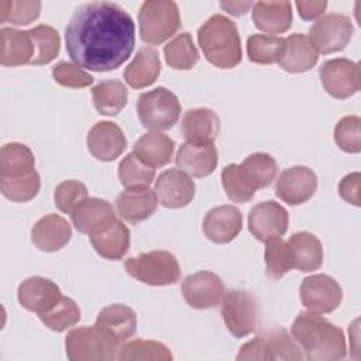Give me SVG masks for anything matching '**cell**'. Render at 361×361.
<instances>
[{"label":"cell","mask_w":361,"mask_h":361,"mask_svg":"<svg viewBox=\"0 0 361 361\" xmlns=\"http://www.w3.org/2000/svg\"><path fill=\"white\" fill-rule=\"evenodd\" d=\"M65 41L68 55L78 66L107 72L130 58L135 45V24L117 3L90 1L73 11Z\"/></svg>","instance_id":"cell-1"},{"label":"cell","mask_w":361,"mask_h":361,"mask_svg":"<svg viewBox=\"0 0 361 361\" xmlns=\"http://www.w3.org/2000/svg\"><path fill=\"white\" fill-rule=\"evenodd\" d=\"M292 337L312 361L343 360L347 353L345 338L337 326L314 312H300L290 327Z\"/></svg>","instance_id":"cell-2"},{"label":"cell","mask_w":361,"mask_h":361,"mask_svg":"<svg viewBox=\"0 0 361 361\" xmlns=\"http://www.w3.org/2000/svg\"><path fill=\"white\" fill-rule=\"evenodd\" d=\"M197 42L204 58L220 69H230L241 62V41L235 24L221 14L212 16L197 30Z\"/></svg>","instance_id":"cell-3"},{"label":"cell","mask_w":361,"mask_h":361,"mask_svg":"<svg viewBox=\"0 0 361 361\" xmlns=\"http://www.w3.org/2000/svg\"><path fill=\"white\" fill-rule=\"evenodd\" d=\"M141 39L149 45H159L171 38L180 27L178 4L172 0H147L138 11Z\"/></svg>","instance_id":"cell-4"},{"label":"cell","mask_w":361,"mask_h":361,"mask_svg":"<svg viewBox=\"0 0 361 361\" xmlns=\"http://www.w3.org/2000/svg\"><path fill=\"white\" fill-rule=\"evenodd\" d=\"M128 275L151 286H165L178 282L180 267L173 254L164 250H154L131 257L124 264Z\"/></svg>","instance_id":"cell-5"},{"label":"cell","mask_w":361,"mask_h":361,"mask_svg":"<svg viewBox=\"0 0 361 361\" xmlns=\"http://www.w3.org/2000/svg\"><path fill=\"white\" fill-rule=\"evenodd\" d=\"M137 113L145 128L152 131L169 130L180 116V103L175 93L159 86L138 97Z\"/></svg>","instance_id":"cell-6"},{"label":"cell","mask_w":361,"mask_h":361,"mask_svg":"<svg viewBox=\"0 0 361 361\" xmlns=\"http://www.w3.org/2000/svg\"><path fill=\"white\" fill-rule=\"evenodd\" d=\"M299 345L281 327L264 331L245 343L237 355V360H302Z\"/></svg>","instance_id":"cell-7"},{"label":"cell","mask_w":361,"mask_h":361,"mask_svg":"<svg viewBox=\"0 0 361 361\" xmlns=\"http://www.w3.org/2000/svg\"><path fill=\"white\" fill-rule=\"evenodd\" d=\"M66 355L71 361H107L117 358V351L93 326L71 330L65 340Z\"/></svg>","instance_id":"cell-8"},{"label":"cell","mask_w":361,"mask_h":361,"mask_svg":"<svg viewBox=\"0 0 361 361\" xmlns=\"http://www.w3.org/2000/svg\"><path fill=\"white\" fill-rule=\"evenodd\" d=\"M221 316L234 337H245L257 327V302L243 289H231L221 299Z\"/></svg>","instance_id":"cell-9"},{"label":"cell","mask_w":361,"mask_h":361,"mask_svg":"<svg viewBox=\"0 0 361 361\" xmlns=\"http://www.w3.org/2000/svg\"><path fill=\"white\" fill-rule=\"evenodd\" d=\"M350 17L340 13H330L316 21L309 30V41L317 54L343 51L353 37Z\"/></svg>","instance_id":"cell-10"},{"label":"cell","mask_w":361,"mask_h":361,"mask_svg":"<svg viewBox=\"0 0 361 361\" xmlns=\"http://www.w3.org/2000/svg\"><path fill=\"white\" fill-rule=\"evenodd\" d=\"M320 79L324 90L336 99H347L361 87V72L357 62L334 58L320 66Z\"/></svg>","instance_id":"cell-11"},{"label":"cell","mask_w":361,"mask_h":361,"mask_svg":"<svg viewBox=\"0 0 361 361\" xmlns=\"http://www.w3.org/2000/svg\"><path fill=\"white\" fill-rule=\"evenodd\" d=\"M299 293L305 307L322 314L336 310L343 299V290L338 282L324 274L305 278L300 283Z\"/></svg>","instance_id":"cell-12"},{"label":"cell","mask_w":361,"mask_h":361,"mask_svg":"<svg viewBox=\"0 0 361 361\" xmlns=\"http://www.w3.org/2000/svg\"><path fill=\"white\" fill-rule=\"evenodd\" d=\"M94 327L116 348H120L137 330V316L126 305L114 303L102 309L97 314Z\"/></svg>","instance_id":"cell-13"},{"label":"cell","mask_w":361,"mask_h":361,"mask_svg":"<svg viewBox=\"0 0 361 361\" xmlns=\"http://www.w3.org/2000/svg\"><path fill=\"white\" fill-rule=\"evenodd\" d=\"M182 293L193 309H210L217 306L224 296V285L219 275L210 271H199L186 276L182 282Z\"/></svg>","instance_id":"cell-14"},{"label":"cell","mask_w":361,"mask_h":361,"mask_svg":"<svg viewBox=\"0 0 361 361\" xmlns=\"http://www.w3.org/2000/svg\"><path fill=\"white\" fill-rule=\"evenodd\" d=\"M289 216L285 207L274 200L257 203L248 214V230L262 243L286 233Z\"/></svg>","instance_id":"cell-15"},{"label":"cell","mask_w":361,"mask_h":361,"mask_svg":"<svg viewBox=\"0 0 361 361\" xmlns=\"http://www.w3.org/2000/svg\"><path fill=\"white\" fill-rule=\"evenodd\" d=\"M317 189V176L309 166H290L278 176L275 185L276 196L288 204L307 202Z\"/></svg>","instance_id":"cell-16"},{"label":"cell","mask_w":361,"mask_h":361,"mask_svg":"<svg viewBox=\"0 0 361 361\" xmlns=\"http://www.w3.org/2000/svg\"><path fill=\"white\" fill-rule=\"evenodd\" d=\"M154 192L159 203L169 209L189 204L195 196V183L190 176L179 169H166L155 180Z\"/></svg>","instance_id":"cell-17"},{"label":"cell","mask_w":361,"mask_h":361,"mask_svg":"<svg viewBox=\"0 0 361 361\" xmlns=\"http://www.w3.org/2000/svg\"><path fill=\"white\" fill-rule=\"evenodd\" d=\"M90 154L99 161H114L127 148V140L121 128L111 121H99L87 133L86 138Z\"/></svg>","instance_id":"cell-18"},{"label":"cell","mask_w":361,"mask_h":361,"mask_svg":"<svg viewBox=\"0 0 361 361\" xmlns=\"http://www.w3.org/2000/svg\"><path fill=\"white\" fill-rule=\"evenodd\" d=\"M17 296L24 309L41 314L51 310L62 295L59 286L51 279L31 276L20 283Z\"/></svg>","instance_id":"cell-19"},{"label":"cell","mask_w":361,"mask_h":361,"mask_svg":"<svg viewBox=\"0 0 361 361\" xmlns=\"http://www.w3.org/2000/svg\"><path fill=\"white\" fill-rule=\"evenodd\" d=\"M243 214L231 204L213 207L207 212L203 220L204 235L217 244L233 241L241 231Z\"/></svg>","instance_id":"cell-20"},{"label":"cell","mask_w":361,"mask_h":361,"mask_svg":"<svg viewBox=\"0 0 361 361\" xmlns=\"http://www.w3.org/2000/svg\"><path fill=\"white\" fill-rule=\"evenodd\" d=\"M72 223L83 234L99 233L111 226L117 217L113 206L99 197H87L71 214Z\"/></svg>","instance_id":"cell-21"},{"label":"cell","mask_w":361,"mask_h":361,"mask_svg":"<svg viewBox=\"0 0 361 361\" xmlns=\"http://www.w3.org/2000/svg\"><path fill=\"white\" fill-rule=\"evenodd\" d=\"M175 161L178 168L185 173L195 178H204L217 166V149L213 142L186 141L180 145Z\"/></svg>","instance_id":"cell-22"},{"label":"cell","mask_w":361,"mask_h":361,"mask_svg":"<svg viewBox=\"0 0 361 361\" xmlns=\"http://www.w3.org/2000/svg\"><path fill=\"white\" fill-rule=\"evenodd\" d=\"M72 237L71 224L59 214L49 213L41 217L31 228L34 245L45 252L59 251Z\"/></svg>","instance_id":"cell-23"},{"label":"cell","mask_w":361,"mask_h":361,"mask_svg":"<svg viewBox=\"0 0 361 361\" xmlns=\"http://www.w3.org/2000/svg\"><path fill=\"white\" fill-rule=\"evenodd\" d=\"M158 197L149 188H135L121 192L116 199L118 216L128 223H140L151 217L157 209Z\"/></svg>","instance_id":"cell-24"},{"label":"cell","mask_w":361,"mask_h":361,"mask_svg":"<svg viewBox=\"0 0 361 361\" xmlns=\"http://www.w3.org/2000/svg\"><path fill=\"white\" fill-rule=\"evenodd\" d=\"M180 130L186 141L213 142L220 131V118L210 109H190L183 114Z\"/></svg>","instance_id":"cell-25"},{"label":"cell","mask_w":361,"mask_h":361,"mask_svg":"<svg viewBox=\"0 0 361 361\" xmlns=\"http://www.w3.org/2000/svg\"><path fill=\"white\" fill-rule=\"evenodd\" d=\"M255 27L268 34H281L292 24L290 1H257L252 6Z\"/></svg>","instance_id":"cell-26"},{"label":"cell","mask_w":361,"mask_h":361,"mask_svg":"<svg viewBox=\"0 0 361 361\" xmlns=\"http://www.w3.org/2000/svg\"><path fill=\"white\" fill-rule=\"evenodd\" d=\"M285 51L278 63L286 72H306L317 63L319 54L305 34H290L288 38H285Z\"/></svg>","instance_id":"cell-27"},{"label":"cell","mask_w":361,"mask_h":361,"mask_svg":"<svg viewBox=\"0 0 361 361\" xmlns=\"http://www.w3.org/2000/svg\"><path fill=\"white\" fill-rule=\"evenodd\" d=\"M293 268L302 272H312L322 267L323 247L320 240L309 231L292 234L288 241Z\"/></svg>","instance_id":"cell-28"},{"label":"cell","mask_w":361,"mask_h":361,"mask_svg":"<svg viewBox=\"0 0 361 361\" xmlns=\"http://www.w3.org/2000/svg\"><path fill=\"white\" fill-rule=\"evenodd\" d=\"M0 63L3 66H21L31 63L34 56V45L28 31L3 27L0 30Z\"/></svg>","instance_id":"cell-29"},{"label":"cell","mask_w":361,"mask_h":361,"mask_svg":"<svg viewBox=\"0 0 361 361\" xmlns=\"http://www.w3.org/2000/svg\"><path fill=\"white\" fill-rule=\"evenodd\" d=\"M161 72L159 54L154 48H140L133 61L124 69L127 85L134 89H141L152 85Z\"/></svg>","instance_id":"cell-30"},{"label":"cell","mask_w":361,"mask_h":361,"mask_svg":"<svg viewBox=\"0 0 361 361\" xmlns=\"http://www.w3.org/2000/svg\"><path fill=\"white\" fill-rule=\"evenodd\" d=\"M89 240L99 255L106 259H121L130 247V230L127 226L116 220L107 228L89 235Z\"/></svg>","instance_id":"cell-31"},{"label":"cell","mask_w":361,"mask_h":361,"mask_svg":"<svg viewBox=\"0 0 361 361\" xmlns=\"http://www.w3.org/2000/svg\"><path fill=\"white\" fill-rule=\"evenodd\" d=\"M175 151V142L166 134L151 131L142 134L134 145L133 152L148 166L157 168L166 165Z\"/></svg>","instance_id":"cell-32"},{"label":"cell","mask_w":361,"mask_h":361,"mask_svg":"<svg viewBox=\"0 0 361 361\" xmlns=\"http://www.w3.org/2000/svg\"><path fill=\"white\" fill-rule=\"evenodd\" d=\"M238 169L245 183L252 190H257L271 185L278 173V164L269 154L254 152L244 158Z\"/></svg>","instance_id":"cell-33"},{"label":"cell","mask_w":361,"mask_h":361,"mask_svg":"<svg viewBox=\"0 0 361 361\" xmlns=\"http://www.w3.org/2000/svg\"><path fill=\"white\" fill-rule=\"evenodd\" d=\"M96 110L104 116H116L127 104L128 90L120 80H103L92 89Z\"/></svg>","instance_id":"cell-34"},{"label":"cell","mask_w":361,"mask_h":361,"mask_svg":"<svg viewBox=\"0 0 361 361\" xmlns=\"http://www.w3.org/2000/svg\"><path fill=\"white\" fill-rule=\"evenodd\" d=\"M35 158L32 151L20 142H10L0 152V172L4 178L20 176L34 171Z\"/></svg>","instance_id":"cell-35"},{"label":"cell","mask_w":361,"mask_h":361,"mask_svg":"<svg viewBox=\"0 0 361 361\" xmlns=\"http://www.w3.org/2000/svg\"><path fill=\"white\" fill-rule=\"evenodd\" d=\"M120 361H169L171 350L155 340H131L120 345L117 353Z\"/></svg>","instance_id":"cell-36"},{"label":"cell","mask_w":361,"mask_h":361,"mask_svg":"<svg viewBox=\"0 0 361 361\" xmlns=\"http://www.w3.org/2000/svg\"><path fill=\"white\" fill-rule=\"evenodd\" d=\"M285 45V38L267 34H252L247 39L248 59L261 65L278 62L283 55Z\"/></svg>","instance_id":"cell-37"},{"label":"cell","mask_w":361,"mask_h":361,"mask_svg":"<svg viewBox=\"0 0 361 361\" xmlns=\"http://www.w3.org/2000/svg\"><path fill=\"white\" fill-rule=\"evenodd\" d=\"M166 63L179 71L192 69L199 61L197 48L189 32H180L164 47Z\"/></svg>","instance_id":"cell-38"},{"label":"cell","mask_w":361,"mask_h":361,"mask_svg":"<svg viewBox=\"0 0 361 361\" xmlns=\"http://www.w3.org/2000/svg\"><path fill=\"white\" fill-rule=\"evenodd\" d=\"M32 45H34V56L31 59V65H47L56 58L59 54V34L58 31L47 24H39L31 30H28Z\"/></svg>","instance_id":"cell-39"},{"label":"cell","mask_w":361,"mask_h":361,"mask_svg":"<svg viewBox=\"0 0 361 361\" xmlns=\"http://www.w3.org/2000/svg\"><path fill=\"white\" fill-rule=\"evenodd\" d=\"M155 178V168L144 164L134 152L127 154L118 165V179L127 189L148 188Z\"/></svg>","instance_id":"cell-40"},{"label":"cell","mask_w":361,"mask_h":361,"mask_svg":"<svg viewBox=\"0 0 361 361\" xmlns=\"http://www.w3.org/2000/svg\"><path fill=\"white\" fill-rule=\"evenodd\" d=\"M0 180L3 196L13 202H28L37 196L41 188V179L35 169L20 176H1Z\"/></svg>","instance_id":"cell-41"},{"label":"cell","mask_w":361,"mask_h":361,"mask_svg":"<svg viewBox=\"0 0 361 361\" xmlns=\"http://www.w3.org/2000/svg\"><path fill=\"white\" fill-rule=\"evenodd\" d=\"M41 322L54 331H63L75 326L80 319V309L71 298L61 296L58 303L48 312L38 314Z\"/></svg>","instance_id":"cell-42"},{"label":"cell","mask_w":361,"mask_h":361,"mask_svg":"<svg viewBox=\"0 0 361 361\" xmlns=\"http://www.w3.org/2000/svg\"><path fill=\"white\" fill-rule=\"evenodd\" d=\"M264 258H265L267 275L272 279L282 278L289 269L293 268L288 243L281 240V237L271 238L265 243Z\"/></svg>","instance_id":"cell-43"},{"label":"cell","mask_w":361,"mask_h":361,"mask_svg":"<svg viewBox=\"0 0 361 361\" xmlns=\"http://www.w3.org/2000/svg\"><path fill=\"white\" fill-rule=\"evenodd\" d=\"M41 1H0V21L14 25H25L38 18Z\"/></svg>","instance_id":"cell-44"},{"label":"cell","mask_w":361,"mask_h":361,"mask_svg":"<svg viewBox=\"0 0 361 361\" xmlns=\"http://www.w3.org/2000/svg\"><path fill=\"white\" fill-rule=\"evenodd\" d=\"M334 141L345 152H360L361 149V118L357 116L343 117L334 127Z\"/></svg>","instance_id":"cell-45"},{"label":"cell","mask_w":361,"mask_h":361,"mask_svg":"<svg viewBox=\"0 0 361 361\" xmlns=\"http://www.w3.org/2000/svg\"><path fill=\"white\" fill-rule=\"evenodd\" d=\"M87 199V188L79 180H63L54 192V200L56 207L62 213L72 214V212Z\"/></svg>","instance_id":"cell-46"},{"label":"cell","mask_w":361,"mask_h":361,"mask_svg":"<svg viewBox=\"0 0 361 361\" xmlns=\"http://www.w3.org/2000/svg\"><path fill=\"white\" fill-rule=\"evenodd\" d=\"M221 183L228 199L235 203H244L254 197L255 190L245 183L237 164H230L221 171Z\"/></svg>","instance_id":"cell-47"},{"label":"cell","mask_w":361,"mask_h":361,"mask_svg":"<svg viewBox=\"0 0 361 361\" xmlns=\"http://www.w3.org/2000/svg\"><path fill=\"white\" fill-rule=\"evenodd\" d=\"M52 76L56 83L66 87H86L93 83V76L69 62H59L52 68Z\"/></svg>","instance_id":"cell-48"},{"label":"cell","mask_w":361,"mask_h":361,"mask_svg":"<svg viewBox=\"0 0 361 361\" xmlns=\"http://www.w3.org/2000/svg\"><path fill=\"white\" fill-rule=\"evenodd\" d=\"M360 172L348 173L341 179L338 185V193L343 200L354 206H360Z\"/></svg>","instance_id":"cell-49"},{"label":"cell","mask_w":361,"mask_h":361,"mask_svg":"<svg viewBox=\"0 0 361 361\" xmlns=\"http://www.w3.org/2000/svg\"><path fill=\"white\" fill-rule=\"evenodd\" d=\"M295 4L299 16L307 21L319 18L327 8V1H296Z\"/></svg>","instance_id":"cell-50"},{"label":"cell","mask_w":361,"mask_h":361,"mask_svg":"<svg viewBox=\"0 0 361 361\" xmlns=\"http://www.w3.org/2000/svg\"><path fill=\"white\" fill-rule=\"evenodd\" d=\"M254 6V3H251V1H231V3H224V1H221L220 3V7L223 8V10H226L227 13H230V14H233V16H243V14H245L247 13V10L250 8V7H252Z\"/></svg>","instance_id":"cell-51"}]
</instances>
